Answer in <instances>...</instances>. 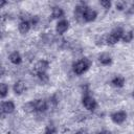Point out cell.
Returning a JSON list of instances; mask_svg holds the SVG:
<instances>
[{"mask_svg": "<svg viewBox=\"0 0 134 134\" xmlns=\"http://www.w3.org/2000/svg\"><path fill=\"white\" fill-rule=\"evenodd\" d=\"M90 66H91V61L88 58H83L82 60H80L73 64V71L75 74H82Z\"/></svg>", "mask_w": 134, "mask_h": 134, "instance_id": "obj_1", "label": "cell"}, {"mask_svg": "<svg viewBox=\"0 0 134 134\" xmlns=\"http://www.w3.org/2000/svg\"><path fill=\"white\" fill-rule=\"evenodd\" d=\"M83 105L87 110L92 111V110H94L96 108V100L92 96L86 95V96L83 97Z\"/></svg>", "mask_w": 134, "mask_h": 134, "instance_id": "obj_2", "label": "cell"}, {"mask_svg": "<svg viewBox=\"0 0 134 134\" xmlns=\"http://www.w3.org/2000/svg\"><path fill=\"white\" fill-rule=\"evenodd\" d=\"M127 118V114L124 111H119V112H115L111 115V119L115 122V124H122Z\"/></svg>", "mask_w": 134, "mask_h": 134, "instance_id": "obj_3", "label": "cell"}, {"mask_svg": "<svg viewBox=\"0 0 134 134\" xmlns=\"http://www.w3.org/2000/svg\"><path fill=\"white\" fill-rule=\"evenodd\" d=\"M48 66H49V63L46 60H40L35 65V71L37 73H39V72H45L47 70Z\"/></svg>", "mask_w": 134, "mask_h": 134, "instance_id": "obj_4", "label": "cell"}, {"mask_svg": "<svg viewBox=\"0 0 134 134\" xmlns=\"http://www.w3.org/2000/svg\"><path fill=\"white\" fill-rule=\"evenodd\" d=\"M68 27H69V22L67 20H61L60 22H58V24L55 26V31L59 35H62L68 29Z\"/></svg>", "mask_w": 134, "mask_h": 134, "instance_id": "obj_5", "label": "cell"}, {"mask_svg": "<svg viewBox=\"0 0 134 134\" xmlns=\"http://www.w3.org/2000/svg\"><path fill=\"white\" fill-rule=\"evenodd\" d=\"M34 103H35V109H36L37 112L42 113V112L46 111V109H47V102L46 100H44V99H37Z\"/></svg>", "mask_w": 134, "mask_h": 134, "instance_id": "obj_6", "label": "cell"}, {"mask_svg": "<svg viewBox=\"0 0 134 134\" xmlns=\"http://www.w3.org/2000/svg\"><path fill=\"white\" fill-rule=\"evenodd\" d=\"M95 18H96V13L93 9H91L89 7H86V9L84 12V21L91 22V21L95 20Z\"/></svg>", "mask_w": 134, "mask_h": 134, "instance_id": "obj_7", "label": "cell"}, {"mask_svg": "<svg viewBox=\"0 0 134 134\" xmlns=\"http://www.w3.org/2000/svg\"><path fill=\"white\" fill-rule=\"evenodd\" d=\"M1 110H2V113H6V114H9L12 113L14 110H15V105L12 100H7V102H4L2 103L1 105Z\"/></svg>", "mask_w": 134, "mask_h": 134, "instance_id": "obj_8", "label": "cell"}, {"mask_svg": "<svg viewBox=\"0 0 134 134\" xmlns=\"http://www.w3.org/2000/svg\"><path fill=\"white\" fill-rule=\"evenodd\" d=\"M14 92L16 94H21L22 92H24V90L26 89V86H25V83L22 82V81H18L15 83L14 85Z\"/></svg>", "mask_w": 134, "mask_h": 134, "instance_id": "obj_9", "label": "cell"}, {"mask_svg": "<svg viewBox=\"0 0 134 134\" xmlns=\"http://www.w3.org/2000/svg\"><path fill=\"white\" fill-rule=\"evenodd\" d=\"M98 61L103 65H109L111 63V57L107 52H103L102 54L98 55Z\"/></svg>", "mask_w": 134, "mask_h": 134, "instance_id": "obj_10", "label": "cell"}, {"mask_svg": "<svg viewBox=\"0 0 134 134\" xmlns=\"http://www.w3.org/2000/svg\"><path fill=\"white\" fill-rule=\"evenodd\" d=\"M18 28H19V31L21 34H27L29 28H30V24H29L28 21H21Z\"/></svg>", "mask_w": 134, "mask_h": 134, "instance_id": "obj_11", "label": "cell"}, {"mask_svg": "<svg viewBox=\"0 0 134 134\" xmlns=\"http://www.w3.org/2000/svg\"><path fill=\"white\" fill-rule=\"evenodd\" d=\"M9 61H10L13 64H16V65H17V64H20V63H21V61H22L20 53H19V52H17V51L12 52V53L9 54Z\"/></svg>", "mask_w": 134, "mask_h": 134, "instance_id": "obj_12", "label": "cell"}, {"mask_svg": "<svg viewBox=\"0 0 134 134\" xmlns=\"http://www.w3.org/2000/svg\"><path fill=\"white\" fill-rule=\"evenodd\" d=\"M63 14H64V12H63V9H62L61 7H59V6H54V7L52 8V14H51L52 18H54V19H57V18H61V17L63 16Z\"/></svg>", "mask_w": 134, "mask_h": 134, "instance_id": "obj_13", "label": "cell"}, {"mask_svg": "<svg viewBox=\"0 0 134 134\" xmlns=\"http://www.w3.org/2000/svg\"><path fill=\"white\" fill-rule=\"evenodd\" d=\"M22 108H23V110H24L25 112H27V113H31V112L36 111V109H35V103H34V102H28V103L24 104Z\"/></svg>", "mask_w": 134, "mask_h": 134, "instance_id": "obj_14", "label": "cell"}, {"mask_svg": "<svg viewBox=\"0 0 134 134\" xmlns=\"http://www.w3.org/2000/svg\"><path fill=\"white\" fill-rule=\"evenodd\" d=\"M112 84L115 87H122L124 84H125V79L122 76H115L112 80Z\"/></svg>", "mask_w": 134, "mask_h": 134, "instance_id": "obj_15", "label": "cell"}, {"mask_svg": "<svg viewBox=\"0 0 134 134\" xmlns=\"http://www.w3.org/2000/svg\"><path fill=\"white\" fill-rule=\"evenodd\" d=\"M121 39H122V41L126 42V43L132 41V39H133V31H127V32H124Z\"/></svg>", "mask_w": 134, "mask_h": 134, "instance_id": "obj_16", "label": "cell"}, {"mask_svg": "<svg viewBox=\"0 0 134 134\" xmlns=\"http://www.w3.org/2000/svg\"><path fill=\"white\" fill-rule=\"evenodd\" d=\"M8 92V86L5 83H1L0 84V95L1 97H4Z\"/></svg>", "mask_w": 134, "mask_h": 134, "instance_id": "obj_17", "label": "cell"}, {"mask_svg": "<svg viewBox=\"0 0 134 134\" xmlns=\"http://www.w3.org/2000/svg\"><path fill=\"white\" fill-rule=\"evenodd\" d=\"M37 75H38L39 80H40L42 83H47L48 80H49V77H48V75L46 74V72H39V73H37Z\"/></svg>", "mask_w": 134, "mask_h": 134, "instance_id": "obj_18", "label": "cell"}, {"mask_svg": "<svg viewBox=\"0 0 134 134\" xmlns=\"http://www.w3.org/2000/svg\"><path fill=\"white\" fill-rule=\"evenodd\" d=\"M126 5H127V3H126L125 1H117V2L115 3V6H116V8H117L118 10H122V9L126 7Z\"/></svg>", "mask_w": 134, "mask_h": 134, "instance_id": "obj_19", "label": "cell"}, {"mask_svg": "<svg viewBox=\"0 0 134 134\" xmlns=\"http://www.w3.org/2000/svg\"><path fill=\"white\" fill-rule=\"evenodd\" d=\"M99 3H100V5H102L104 8H106V9L110 8V6H111V2H110L109 0H103V1H100Z\"/></svg>", "mask_w": 134, "mask_h": 134, "instance_id": "obj_20", "label": "cell"}, {"mask_svg": "<svg viewBox=\"0 0 134 134\" xmlns=\"http://www.w3.org/2000/svg\"><path fill=\"white\" fill-rule=\"evenodd\" d=\"M39 21H40V18H39L38 16H34V17L30 18V22H31L32 26H34V25H37V24L39 23Z\"/></svg>", "mask_w": 134, "mask_h": 134, "instance_id": "obj_21", "label": "cell"}, {"mask_svg": "<svg viewBox=\"0 0 134 134\" xmlns=\"http://www.w3.org/2000/svg\"><path fill=\"white\" fill-rule=\"evenodd\" d=\"M103 42H104V39H103V37H100V38H97V39H96L95 44L99 46V45H103Z\"/></svg>", "mask_w": 134, "mask_h": 134, "instance_id": "obj_22", "label": "cell"}, {"mask_svg": "<svg viewBox=\"0 0 134 134\" xmlns=\"http://www.w3.org/2000/svg\"><path fill=\"white\" fill-rule=\"evenodd\" d=\"M75 134H87V133H86L85 130H80V131H77Z\"/></svg>", "mask_w": 134, "mask_h": 134, "instance_id": "obj_23", "label": "cell"}, {"mask_svg": "<svg viewBox=\"0 0 134 134\" xmlns=\"http://www.w3.org/2000/svg\"><path fill=\"white\" fill-rule=\"evenodd\" d=\"M97 134H111L109 131H102V132H99V133H97Z\"/></svg>", "mask_w": 134, "mask_h": 134, "instance_id": "obj_24", "label": "cell"}, {"mask_svg": "<svg viewBox=\"0 0 134 134\" xmlns=\"http://www.w3.org/2000/svg\"><path fill=\"white\" fill-rule=\"evenodd\" d=\"M5 3H6V2H5V1H2V2H1V7H2V6H3V5H5Z\"/></svg>", "mask_w": 134, "mask_h": 134, "instance_id": "obj_25", "label": "cell"}, {"mask_svg": "<svg viewBox=\"0 0 134 134\" xmlns=\"http://www.w3.org/2000/svg\"><path fill=\"white\" fill-rule=\"evenodd\" d=\"M133 96H134V91H133Z\"/></svg>", "mask_w": 134, "mask_h": 134, "instance_id": "obj_26", "label": "cell"}]
</instances>
